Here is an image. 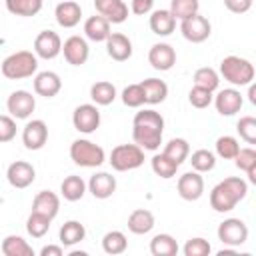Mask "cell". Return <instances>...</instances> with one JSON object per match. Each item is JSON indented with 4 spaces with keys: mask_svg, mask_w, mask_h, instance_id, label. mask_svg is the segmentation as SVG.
<instances>
[{
    "mask_svg": "<svg viewBox=\"0 0 256 256\" xmlns=\"http://www.w3.org/2000/svg\"><path fill=\"white\" fill-rule=\"evenodd\" d=\"M162 132H164V118L160 112L146 108L136 112L132 120V138L134 144H138L142 150H158L162 144Z\"/></svg>",
    "mask_w": 256,
    "mask_h": 256,
    "instance_id": "6da1fadb",
    "label": "cell"
},
{
    "mask_svg": "<svg viewBox=\"0 0 256 256\" xmlns=\"http://www.w3.org/2000/svg\"><path fill=\"white\" fill-rule=\"evenodd\" d=\"M248 194V184L240 176H230L218 182L210 192V206L216 212H230Z\"/></svg>",
    "mask_w": 256,
    "mask_h": 256,
    "instance_id": "7a4b0ae2",
    "label": "cell"
},
{
    "mask_svg": "<svg viewBox=\"0 0 256 256\" xmlns=\"http://www.w3.org/2000/svg\"><path fill=\"white\" fill-rule=\"evenodd\" d=\"M2 76L8 80H22L30 78L38 70V56L30 50H18L2 60Z\"/></svg>",
    "mask_w": 256,
    "mask_h": 256,
    "instance_id": "3957f363",
    "label": "cell"
},
{
    "mask_svg": "<svg viewBox=\"0 0 256 256\" xmlns=\"http://www.w3.org/2000/svg\"><path fill=\"white\" fill-rule=\"evenodd\" d=\"M220 74L232 86H248L254 80V66L250 60L240 56H226L220 62Z\"/></svg>",
    "mask_w": 256,
    "mask_h": 256,
    "instance_id": "277c9868",
    "label": "cell"
},
{
    "mask_svg": "<svg viewBox=\"0 0 256 256\" xmlns=\"http://www.w3.org/2000/svg\"><path fill=\"white\" fill-rule=\"evenodd\" d=\"M70 158L74 164H78L82 168H96V166L104 164L106 152L102 146H98L86 138H78L70 144Z\"/></svg>",
    "mask_w": 256,
    "mask_h": 256,
    "instance_id": "5b68a950",
    "label": "cell"
},
{
    "mask_svg": "<svg viewBox=\"0 0 256 256\" xmlns=\"http://www.w3.org/2000/svg\"><path fill=\"white\" fill-rule=\"evenodd\" d=\"M108 162L118 172L136 170L144 164V150L138 144H118L112 148Z\"/></svg>",
    "mask_w": 256,
    "mask_h": 256,
    "instance_id": "8992f818",
    "label": "cell"
},
{
    "mask_svg": "<svg viewBox=\"0 0 256 256\" xmlns=\"http://www.w3.org/2000/svg\"><path fill=\"white\" fill-rule=\"evenodd\" d=\"M180 32H182V36L188 42L200 44V42L208 40V36L212 32V26H210V22H208L206 16L194 14V16H188V18L180 20Z\"/></svg>",
    "mask_w": 256,
    "mask_h": 256,
    "instance_id": "52a82bcc",
    "label": "cell"
},
{
    "mask_svg": "<svg viewBox=\"0 0 256 256\" xmlns=\"http://www.w3.org/2000/svg\"><path fill=\"white\" fill-rule=\"evenodd\" d=\"M218 240L226 246H242L248 240V226L240 218H226L218 226Z\"/></svg>",
    "mask_w": 256,
    "mask_h": 256,
    "instance_id": "ba28073f",
    "label": "cell"
},
{
    "mask_svg": "<svg viewBox=\"0 0 256 256\" xmlns=\"http://www.w3.org/2000/svg\"><path fill=\"white\" fill-rule=\"evenodd\" d=\"M72 124L82 134H92L100 126V110L96 104H80L72 114Z\"/></svg>",
    "mask_w": 256,
    "mask_h": 256,
    "instance_id": "9c48e42d",
    "label": "cell"
},
{
    "mask_svg": "<svg viewBox=\"0 0 256 256\" xmlns=\"http://www.w3.org/2000/svg\"><path fill=\"white\" fill-rule=\"evenodd\" d=\"M6 108H8V112H10V116L14 120H26L34 112V108H36V100H34V96L30 92L16 90V92H12L8 96Z\"/></svg>",
    "mask_w": 256,
    "mask_h": 256,
    "instance_id": "30bf717a",
    "label": "cell"
},
{
    "mask_svg": "<svg viewBox=\"0 0 256 256\" xmlns=\"http://www.w3.org/2000/svg\"><path fill=\"white\" fill-rule=\"evenodd\" d=\"M62 52V40L54 30H42L34 38V54L44 60H52Z\"/></svg>",
    "mask_w": 256,
    "mask_h": 256,
    "instance_id": "8fae6325",
    "label": "cell"
},
{
    "mask_svg": "<svg viewBox=\"0 0 256 256\" xmlns=\"http://www.w3.org/2000/svg\"><path fill=\"white\" fill-rule=\"evenodd\" d=\"M6 180L12 188H28L34 180H36V170L30 162L26 160H16L8 166L6 170Z\"/></svg>",
    "mask_w": 256,
    "mask_h": 256,
    "instance_id": "7c38bea8",
    "label": "cell"
},
{
    "mask_svg": "<svg viewBox=\"0 0 256 256\" xmlns=\"http://www.w3.org/2000/svg\"><path fill=\"white\" fill-rule=\"evenodd\" d=\"M178 194L180 198L188 200V202H194L198 200L202 194H204V178L200 176V172L196 170H190V172H184L180 178H178Z\"/></svg>",
    "mask_w": 256,
    "mask_h": 256,
    "instance_id": "4fadbf2b",
    "label": "cell"
},
{
    "mask_svg": "<svg viewBox=\"0 0 256 256\" xmlns=\"http://www.w3.org/2000/svg\"><path fill=\"white\" fill-rule=\"evenodd\" d=\"M62 52H64V58L68 64L72 66H82L86 64L88 56H90V48H88V42L82 38V36H70L64 40L62 44Z\"/></svg>",
    "mask_w": 256,
    "mask_h": 256,
    "instance_id": "5bb4252c",
    "label": "cell"
},
{
    "mask_svg": "<svg viewBox=\"0 0 256 256\" xmlns=\"http://www.w3.org/2000/svg\"><path fill=\"white\" fill-rule=\"evenodd\" d=\"M212 100H214L218 114H222V116H234L236 112H240V108L244 104V98L236 88H224Z\"/></svg>",
    "mask_w": 256,
    "mask_h": 256,
    "instance_id": "9a60e30c",
    "label": "cell"
},
{
    "mask_svg": "<svg viewBox=\"0 0 256 256\" xmlns=\"http://www.w3.org/2000/svg\"><path fill=\"white\" fill-rule=\"evenodd\" d=\"M148 62L154 70H160V72H166L170 70L174 64H176V50L166 44V42H158L150 48L148 52Z\"/></svg>",
    "mask_w": 256,
    "mask_h": 256,
    "instance_id": "2e32d148",
    "label": "cell"
},
{
    "mask_svg": "<svg viewBox=\"0 0 256 256\" xmlns=\"http://www.w3.org/2000/svg\"><path fill=\"white\" fill-rule=\"evenodd\" d=\"M48 140V126L44 120H32L22 130V144L28 150H40L44 148Z\"/></svg>",
    "mask_w": 256,
    "mask_h": 256,
    "instance_id": "e0dca14e",
    "label": "cell"
},
{
    "mask_svg": "<svg viewBox=\"0 0 256 256\" xmlns=\"http://www.w3.org/2000/svg\"><path fill=\"white\" fill-rule=\"evenodd\" d=\"M94 8L110 24H122L128 18V6L124 0H94Z\"/></svg>",
    "mask_w": 256,
    "mask_h": 256,
    "instance_id": "ac0fdd59",
    "label": "cell"
},
{
    "mask_svg": "<svg viewBox=\"0 0 256 256\" xmlns=\"http://www.w3.org/2000/svg\"><path fill=\"white\" fill-rule=\"evenodd\" d=\"M106 52L112 60L124 62L132 56V42L122 32H110V36L106 38Z\"/></svg>",
    "mask_w": 256,
    "mask_h": 256,
    "instance_id": "d6986e66",
    "label": "cell"
},
{
    "mask_svg": "<svg viewBox=\"0 0 256 256\" xmlns=\"http://www.w3.org/2000/svg\"><path fill=\"white\" fill-rule=\"evenodd\" d=\"M60 90H62V80H60V76L56 72L44 70V72H38L34 76V92L38 96L54 98Z\"/></svg>",
    "mask_w": 256,
    "mask_h": 256,
    "instance_id": "ffe728a7",
    "label": "cell"
},
{
    "mask_svg": "<svg viewBox=\"0 0 256 256\" xmlns=\"http://www.w3.org/2000/svg\"><path fill=\"white\" fill-rule=\"evenodd\" d=\"M88 190L94 198H100V200H106L110 198L114 192H116V178L108 172H96L90 176L88 180Z\"/></svg>",
    "mask_w": 256,
    "mask_h": 256,
    "instance_id": "44dd1931",
    "label": "cell"
},
{
    "mask_svg": "<svg viewBox=\"0 0 256 256\" xmlns=\"http://www.w3.org/2000/svg\"><path fill=\"white\" fill-rule=\"evenodd\" d=\"M54 16H56V22L62 28H74L82 18V8L74 0H64V2H60L56 6Z\"/></svg>",
    "mask_w": 256,
    "mask_h": 256,
    "instance_id": "7402d4cb",
    "label": "cell"
},
{
    "mask_svg": "<svg viewBox=\"0 0 256 256\" xmlns=\"http://www.w3.org/2000/svg\"><path fill=\"white\" fill-rule=\"evenodd\" d=\"M60 210V198L52 190H40L32 200V212H40L48 218H56Z\"/></svg>",
    "mask_w": 256,
    "mask_h": 256,
    "instance_id": "603a6c76",
    "label": "cell"
},
{
    "mask_svg": "<svg viewBox=\"0 0 256 256\" xmlns=\"http://www.w3.org/2000/svg\"><path fill=\"white\" fill-rule=\"evenodd\" d=\"M146 104H160L168 96V84L160 78H146L140 82Z\"/></svg>",
    "mask_w": 256,
    "mask_h": 256,
    "instance_id": "cb8c5ba5",
    "label": "cell"
},
{
    "mask_svg": "<svg viewBox=\"0 0 256 256\" xmlns=\"http://www.w3.org/2000/svg\"><path fill=\"white\" fill-rule=\"evenodd\" d=\"M84 34L92 42H106V38L110 36V22L100 14L98 16H90L84 22Z\"/></svg>",
    "mask_w": 256,
    "mask_h": 256,
    "instance_id": "d4e9b609",
    "label": "cell"
},
{
    "mask_svg": "<svg viewBox=\"0 0 256 256\" xmlns=\"http://www.w3.org/2000/svg\"><path fill=\"white\" fill-rule=\"evenodd\" d=\"M176 28V18L170 10H154L150 16V30L156 36H170Z\"/></svg>",
    "mask_w": 256,
    "mask_h": 256,
    "instance_id": "484cf974",
    "label": "cell"
},
{
    "mask_svg": "<svg viewBox=\"0 0 256 256\" xmlns=\"http://www.w3.org/2000/svg\"><path fill=\"white\" fill-rule=\"evenodd\" d=\"M154 228V214L146 208H136L128 216V230L132 234H148Z\"/></svg>",
    "mask_w": 256,
    "mask_h": 256,
    "instance_id": "4316f807",
    "label": "cell"
},
{
    "mask_svg": "<svg viewBox=\"0 0 256 256\" xmlns=\"http://www.w3.org/2000/svg\"><path fill=\"white\" fill-rule=\"evenodd\" d=\"M90 98L96 106H108L116 100V86L108 80H98L90 86Z\"/></svg>",
    "mask_w": 256,
    "mask_h": 256,
    "instance_id": "83f0119b",
    "label": "cell"
},
{
    "mask_svg": "<svg viewBox=\"0 0 256 256\" xmlns=\"http://www.w3.org/2000/svg\"><path fill=\"white\" fill-rule=\"evenodd\" d=\"M60 192H62L64 200H68V202H76V200H80V198L84 196V192H86V182L82 180V176L70 174V176H66V178L62 180V184H60Z\"/></svg>",
    "mask_w": 256,
    "mask_h": 256,
    "instance_id": "f1b7e54d",
    "label": "cell"
},
{
    "mask_svg": "<svg viewBox=\"0 0 256 256\" xmlns=\"http://www.w3.org/2000/svg\"><path fill=\"white\" fill-rule=\"evenodd\" d=\"M2 254L4 256H34V250H32V246L24 240V238H20V236H16V234H10V236H6L4 240H2Z\"/></svg>",
    "mask_w": 256,
    "mask_h": 256,
    "instance_id": "f546056e",
    "label": "cell"
},
{
    "mask_svg": "<svg viewBox=\"0 0 256 256\" xmlns=\"http://www.w3.org/2000/svg\"><path fill=\"white\" fill-rule=\"evenodd\" d=\"M58 236H60V242H62L64 246H74V244H78V242L84 240L86 228H84V224H80L78 220H68V222L62 224Z\"/></svg>",
    "mask_w": 256,
    "mask_h": 256,
    "instance_id": "4dcf8cb0",
    "label": "cell"
},
{
    "mask_svg": "<svg viewBox=\"0 0 256 256\" xmlns=\"http://www.w3.org/2000/svg\"><path fill=\"white\" fill-rule=\"evenodd\" d=\"M150 252L154 256H176L178 254V242L170 234H156L150 240Z\"/></svg>",
    "mask_w": 256,
    "mask_h": 256,
    "instance_id": "1f68e13d",
    "label": "cell"
},
{
    "mask_svg": "<svg viewBox=\"0 0 256 256\" xmlns=\"http://www.w3.org/2000/svg\"><path fill=\"white\" fill-rule=\"evenodd\" d=\"M234 164L236 168L248 174V180L252 184L256 182V150L254 148H240L238 154L234 156Z\"/></svg>",
    "mask_w": 256,
    "mask_h": 256,
    "instance_id": "d6a6232c",
    "label": "cell"
},
{
    "mask_svg": "<svg viewBox=\"0 0 256 256\" xmlns=\"http://www.w3.org/2000/svg\"><path fill=\"white\" fill-rule=\"evenodd\" d=\"M6 8L14 16H36L42 10V0H6Z\"/></svg>",
    "mask_w": 256,
    "mask_h": 256,
    "instance_id": "836d02e7",
    "label": "cell"
},
{
    "mask_svg": "<svg viewBox=\"0 0 256 256\" xmlns=\"http://www.w3.org/2000/svg\"><path fill=\"white\" fill-rule=\"evenodd\" d=\"M150 164H152L154 174L160 176V178H164V180L176 176V172H178V168H180V164L174 162L172 158H168L166 154H154L152 160H150Z\"/></svg>",
    "mask_w": 256,
    "mask_h": 256,
    "instance_id": "e575fe53",
    "label": "cell"
},
{
    "mask_svg": "<svg viewBox=\"0 0 256 256\" xmlns=\"http://www.w3.org/2000/svg\"><path fill=\"white\" fill-rule=\"evenodd\" d=\"M126 248H128V240H126L124 232H120V230H110V232L104 234V238H102V250H104L106 254L116 256V254L126 252Z\"/></svg>",
    "mask_w": 256,
    "mask_h": 256,
    "instance_id": "d590c367",
    "label": "cell"
},
{
    "mask_svg": "<svg viewBox=\"0 0 256 256\" xmlns=\"http://www.w3.org/2000/svg\"><path fill=\"white\" fill-rule=\"evenodd\" d=\"M162 154H166V156L172 158L174 162L182 164V162L190 156V144H188V140H184V138H172V140L166 142Z\"/></svg>",
    "mask_w": 256,
    "mask_h": 256,
    "instance_id": "8d00e7d4",
    "label": "cell"
},
{
    "mask_svg": "<svg viewBox=\"0 0 256 256\" xmlns=\"http://www.w3.org/2000/svg\"><path fill=\"white\" fill-rule=\"evenodd\" d=\"M50 222H52V218H48L40 212H30V216L26 220V230L32 238H42L50 230Z\"/></svg>",
    "mask_w": 256,
    "mask_h": 256,
    "instance_id": "74e56055",
    "label": "cell"
},
{
    "mask_svg": "<svg viewBox=\"0 0 256 256\" xmlns=\"http://www.w3.org/2000/svg\"><path fill=\"white\" fill-rule=\"evenodd\" d=\"M220 84V76L214 68L210 66H202L194 72V86H200V88H206L210 92H214Z\"/></svg>",
    "mask_w": 256,
    "mask_h": 256,
    "instance_id": "f35d334b",
    "label": "cell"
},
{
    "mask_svg": "<svg viewBox=\"0 0 256 256\" xmlns=\"http://www.w3.org/2000/svg\"><path fill=\"white\" fill-rule=\"evenodd\" d=\"M190 164H192V170H196V172H200V174H202V172H210V170L216 166V156H214L210 150L200 148V150L192 152Z\"/></svg>",
    "mask_w": 256,
    "mask_h": 256,
    "instance_id": "ab89813d",
    "label": "cell"
},
{
    "mask_svg": "<svg viewBox=\"0 0 256 256\" xmlns=\"http://www.w3.org/2000/svg\"><path fill=\"white\" fill-rule=\"evenodd\" d=\"M198 8H200L198 0H172L170 2V14L176 20H184L188 16L198 14Z\"/></svg>",
    "mask_w": 256,
    "mask_h": 256,
    "instance_id": "60d3db41",
    "label": "cell"
},
{
    "mask_svg": "<svg viewBox=\"0 0 256 256\" xmlns=\"http://www.w3.org/2000/svg\"><path fill=\"white\" fill-rule=\"evenodd\" d=\"M238 150H240V144H238V140L234 138V136H220L218 140H216V154L220 156V158H224V160H234V156L238 154Z\"/></svg>",
    "mask_w": 256,
    "mask_h": 256,
    "instance_id": "b9f144b4",
    "label": "cell"
},
{
    "mask_svg": "<svg viewBox=\"0 0 256 256\" xmlns=\"http://www.w3.org/2000/svg\"><path fill=\"white\" fill-rule=\"evenodd\" d=\"M122 102L124 106L128 108H140L144 102V92H142V86L140 84H128L124 90H122Z\"/></svg>",
    "mask_w": 256,
    "mask_h": 256,
    "instance_id": "7bdbcfd3",
    "label": "cell"
},
{
    "mask_svg": "<svg viewBox=\"0 0 256 256\" xmlns=\"http://www.w3.org/2000/svg\"><path fill=\"white\" fill-rule=\"evenodd\" d=\"M236 130L242 140L248 144H256V118L254 116H242L236 124Z\"/></svg>",
    "mask_w": 256,
    "mask_h": 256,
    "instance_id": "ee69618b",
    "label": "cell"
},
{
    "mask_svg": "<svg viewBox=\"0 0 256 256\" xmlns=\"http://www.w3.org/2000/svg\"><path fill=\"white\" fill-rule=\"evenodd\" d=\"M212 92L206 90V88H200V86H192L190 92H188V100L194 108H208L212 104Z\"/></svg>",
    "mask_w": 256,
    "mask_h": 256,
    "instance_id": "f6af8a7d",
    "label": "cell"
},
{
    "mask_svg": "<svg viewBox=\"0 0 256 256\" xmlns=\"http://www.w3.org/2000/svg\"><path fill=\"white\" fill-rule=\"evenodd\" d=\"M210 250H212V246L204 238H190L182 248L184 256H206V254H210Z\"/></svg>",
    "mask_w": 256,
    "mask_h": 256,
    "instance_id": "bcb514c9",
    "label": "cell"
},
{
    "mask_svg": "<svg viewBox=\"0 0 256 256\" xmlns=\"http://www.w3.org/2000/svg\"><path fill=\"white\" fill-rule=\"evenodd\" d=\"M16 136V120L8 114H0V144L14 140Z\"/></svg>",
    "mask_w": 256,
    "mask_h": 256,
    "instance_id": "7dc6e473",
    "label": "cell"
},
{
    "mask_svg": "<svg viewBox=\"0 0 256 256\" xmlns=\"http://www.w3.org/2000/svg\"><path fill=\"white\" fill-rule=\"evenodd\" d=\"M252 2L254 0H224V6L234 14H244L252 8Z\"/></svg>",
    "mask_w": 256,
    "mask_h": 256,
    "instance_id": "c3c4849f",
    "label": "cell"
},
{
    "mask_svg": "<svg viewBox=\"0 0 256 256\" xmlns=\"http://www.w3.org/2000/svg\"><path fill=\"white\" fill-rule=\"evenodd\" d=\"M152 8H154V0H132L130 2V10L136 16H144V14L152 12Z\"/></svg>",
    "mask_w": 256,
    "mask_h": 256,
    "instance_id": "681fc988",
    "label": "cell"
},
{
    "mask_svg": "<svg viewBox=\"0 0 256 256\" xmlns=\"http://www.w3.org/2000/svg\"><path fill=\"white\" fill-rule=\"evenodd\" d=\"M62 254H64L62 246H54V244H48L40 250V256H62Z\"/></svg>",
    "mask_w": 256,
    "mask_h": 256,
    "instance_id": "f907efd6",
    "label": "cell"
},
{
    "mask_svg": "<svg viewBox=\"0 0 256 256\" xmlns=\"http://www.w3.org/2000/svg\"><path fill=\"white\" fill-rule=\"evenodd\" d=\"M248 98H250L252 104H256V86H254L252 82L248 84Z\"/></svg>",
    "mask_w": 256,
    "mask_h": 256,
    "instance_id": "816d5d0a",
    "label": "cell"
},
{
    "mask_svg": "<svg viewBox=\"0 0 256 256\" xmlns=\"http://www.w3.org/2000/svg\"><path fill=\"white\" fill-rule=\"evenodd\" d=\"M230 254H236L234 250H220L218 252V256H230Z\"/></svg>",
    "mask_w": 256,
    "mask_h": 256,
    "instance_id": "f5cc1de1",
    "label": "cell"
}]
</instances>
